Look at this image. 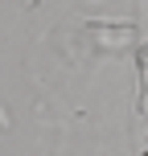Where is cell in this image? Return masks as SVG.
Masks as SVG:
<instances>
[{
  "label": "cell",
  "instance_id": "cell-1",
  "mask_svg": "<svg viewBox=\"0 0 148 156\" xmlns=\"http://www.w3.org/2000/svg\"><path fill=\"white\" fill-rule=\"evenodd\" d=\"M140 62H144V66H148V45H144V49H140Z\"/></svg>",
  "mask_w": 148,
  "mask_h": 156
},
{
  "label": "cell",
  "instance_id": "cell-2",
  "mask_svg": "<svg viewBox=\"0 0 148 156\" xmlns=\"http://www.w3.org/2000/svg\"><path fill=\"white\" fill-rule=\"evenodd\" d=\"M29 4H37V0H29Z\"/></svg>",
  "mask_w": 148,
  "mask_h": 156
},
{
  "label": "cell",
  "instance_id": "cell-3",
  "mask_svg": "<svg viewBox=\"0 0 148 156\" xmlns=\"http://www.w3.org/2000/svg\"><path fill=\"white\" fill-rule=\"evenodd\" d=\"M144 156H148V152H144Z\"/></svg>",
  "mask_w": 148,
  "mask_h": 156
}]
</instances>
